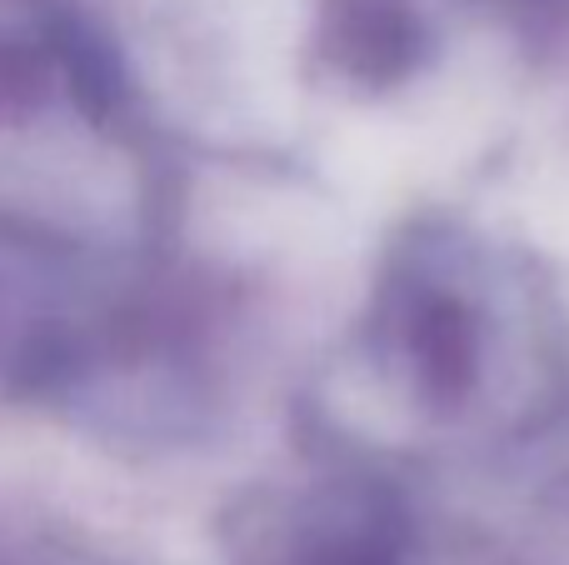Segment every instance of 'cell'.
Segmentation results:
<instances>
[{
  "label": "cell",
  "mask_w": 569,
  "mask_h": 565,
  "mask_svg": "<svg viewBox=\"0 0 569 565\" xmlns=\"http://www.w3.org/2000/svg\"><path fill=\"white\" fill-rule=\"evenodd\" d=\"M60 56H66L70 76H76V90L80 100H86L90 110H106L110 96H116V70H110V56L100 40H86L70 30L66 40H60Z\"/></svg>",
  "instance_id": "3"
},
{
  "label": "cell",
  "mask_w": 569,
  "mask_h": 565,
  "mask_svg": "<svg viewBox=\"0 0 569 565\" xmlns=\"http://www.w3.org/2000/svg\"><path fill=\"white\" fill-rule=\"evenodd\" d=\"M415 46H420V36L395 6L360 10L345 30V66L365 80H395L415 60Z\"/></svg>",
  "instance_id": "2"
},
{
  "label": "cell",
  "mask_w": 569,
  "mask_h": 565,
  "mask_svg": "<svg viewBox=\"0 0 569 565\" xmlns=\"http://www.w3.org/2000/svg\"><path fill=\"white\" fill-rule=\"evenodd\" d=\"M415 356L440 396H460L475 376V336L455 300H430L415 320Z\"/></svg>",
  "instance_id": "1"
}]
</instances>
